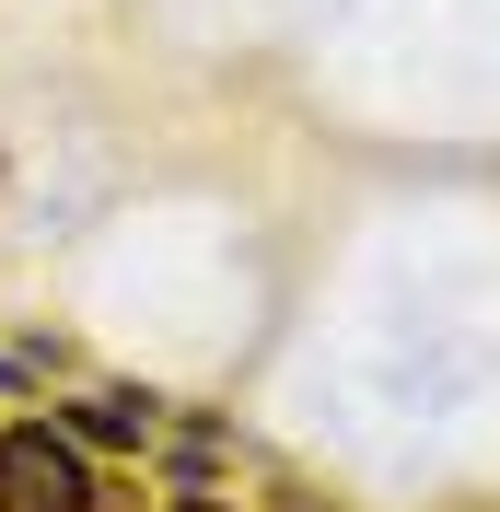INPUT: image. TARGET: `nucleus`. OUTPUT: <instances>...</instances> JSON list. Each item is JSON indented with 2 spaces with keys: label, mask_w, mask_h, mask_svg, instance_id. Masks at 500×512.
I'll use <instances>...</instances> for the list:
<instances>
[{
  "label": "nucleus",
  "mask_w": 500,
  "mask_h": 512,
  "mask_svg": "<svg viewBox=\"0 0 500 512\" xmlns=\"http://www.w3.org/2000/svg\"><path fill=\"white\" fill-rule=\"evenodd\" d=\"M175 512H233V501H210V489H187V501H175Z\"/></svg>",
  "instance_id": "3"
},
{
  "label": "nucleus",
  "mask_w": 500,
  "mask_h": 512,
  "mask_svg": "<svg viewBox=\"0 0 500 512\" xmlns=\"http://www.w3.org/2000/svg\"><path fill=\"white\" fill-rule=\"evenodd\" d=\"M163 431V396H140V384H105V396H82V419H70V443H152Z\"/></svg>",
  "instance_id": "2"
},
{
  "label": "nucleus",
  "mask_w": 500,
  "mask_h": 512,
  "mask_svg": "<svg viewBox=\"0 0 500 512\" xmlns=\"http://www.w3.org/2000/svg\"><path fill=\"white\" fill-rule=\"evenodd\" d=\"M94 466L70 443L59 419H24V431H0V512H94Z\"/></svg>",
  "instance_id": "1"
}]
</instances>
